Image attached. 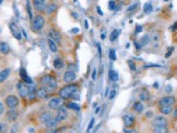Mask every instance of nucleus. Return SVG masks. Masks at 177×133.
<instances>
[{"label":"nucleus","instance_id":"48","mask_svg":"<svg viewBox=\"0 0 177 133\" xmlns=\"http://www.w3.org/2000/svg\"><path fill=\"white\" fill-rule=\"evenodd\" d=\"M78 30H80L78 28H73V29H72V32H78Z\"/></svg>","mask_w":177,"mask_h":133},{"label":"nucleus","instance_id":"38","mask_svg":"<svg viewBox=\"0 0 177 133\" xmlns=\"http://www.w3.org/2000/svg\"><path fill=\"white\" fill-rule=\"evenodd\" d=\"M27 12H28V15H30V19L32 20L33 14H32V11H30V2H28V0H27Z\"/></svg>","mask_w":177,"mask_h":133},{"label":"nucleus","instance_id":"15","mask_svg":"<svg viewBox=\"0 0 177 133\" xmlns=\"http://www.w3.org/2000/svg\"><path fill=\"white\" fill-rule=\"evenodd\" d=\"M49 37L51 38V39L53 40V41H55V42H58V43H60L61 42V35H60V32H57V30H50L49 32Z\"/></svg>","mask_w":177,"mask_h":133},{"label":"nucleus","instance_id":"51","mask_svg":"<svg viewBox=\"0 0 177 133\" xmlns=\"http://www.w3.org/2000/svg\"><path fill=\"white\" fill-rule=\"evenodd\" d=\"M153 87H154V88H159V84H158V82H155V84H153Z\"/></svg>","mask_w":177,"mask_h":133},{"label":"nucleus","instance_id":"18","mask_svg":"<svg viewBox=\"0 0 177 133\" xmlns=\"http://www.w3.org/2000/svg\"><path fill=\"white\" fill-rule=\"evenodd\" d=\"M58 123H59V120H58L57 118H53L52 117V118L49 119V120L45 123V126L47 127L48 129H55V128H57Z\"/></svg>","mask_w":177,"mask_h":133},{"label":"nucleus","instance_id":"14","mask_svg":"<svg viewBox=\"0 0 177 133\" xmlns=\"http://www.w3.org/2000/svg\"><path fill=\"white\" fill-rule=\"evenodd\" d=\"M18 90H19V93L22 97H25L27 96L28 94V88L24 84V82H19L18 84Z\"/></svg>","mask_w":177,"mask_h":133},{"label":"nucleus","instance_id":"27","mask_svg":"<svg viewBox=\"0 0 177 133\" xmlns=\"http://www.w3.org/2000/svg\"><path fill=\"white\" fill-rule=\"evenodd\" d=\"M109 78H110L112 81H117V80H119V74H117L115 70H110V72H109Z\"/></svg>","mask_w":177,"mask_h":133},{"label":"nucleus","instance_id":"33","mask_svg":"<svg viewBox=\"0 0 177 133\" xmlns=\"http://www.w3.org/2000/svg\"><path fill=\"white\" fill-rule=\"evenodd\" d=\"M109 56H110V60H112V61H115V60H116V53H115V51L113 49H111L110 51H109Z\"/></svg>","mask_w":177,"mask_h":133},{"label":"nucleus","instance_id":"5","mask_svg":"<svg viewBox=\"0 0 177 133\" xmlns=\"http://www.w3.org/2000/svg\"><path fill=\"white\" fill-rule=\"evenodd\" d=\"M33 5L38 12H43L47 7V1L46 0H33Z\"/></svg>","mask_w":177,"mask_h":133},{"label":"nucleus","instance_id":"21","mask_svg":"<svg viewBox=\"0 0 177 133\" xmlns=\"http://www.w3.org/2000/svg\"><path fill=\"white\" fill-rule=\"evenodd\" d=\"M0 52L2 54H8L10 52V47L7 42H0Z\"/></svg>","mask_w":177,"mask_h":133},{"label":"nucleus","instance_id":"1","mask_svg":"<svg viewBox=\"0 0 177 133\" xmlns=\"http://www.w3.org/2000/svg\"><path fill=\"white\" fill-rule=\"evenodd\" d=\"M77 90H78V87L76 86V84H67V86L63 87V88L61 89L60 92H59V95H60L62 99L67 100V99H70V97H72V96L77 92Z\"/></svg>","mask_w":177,"mask_h":133},{"label":"nucleus","instance_id":"39","mask_svg":"<svg viewBox=\"0 0 177 133\" xmlns=\"http://www.w3.org/2000/svg\"><path fill=\"white\" fill-rule=\"evenodd\" d=\"M114 8H115V2L111 0L110 2H109V9H110V10H113Z\"/></svg>","mask_w":177,"mask_h":133},{"label":"nucleus","instance_id":"31","mask_svg":"<svg viewBox=\"0 0 177 133\" xmlns=\"http://www.w3.org/2000/svg\"><path fill=\"white\" fill-rule=\"evenodd\" d=\"M27 95H30V100H33L34 97H35L36 92H35V88H34L33 86L28 88V94H27Z\"/></svg>","mask_w":177,"mask_h":133},{"label":"nucleus","instance_id":"28","mask_svg":"<svg viewBox=\"0 0 177 133\" xmlns=\"http://www.w3.org/2000/svg\"><path fill=\"white\" fill-rule=\"evenodd\" d=\"M142 109H143V105H142L140 102H136V103L134 104V111H136V113H141Z\"/></svg>","mask_w":177,"mask_h":133},{"label":"nucleus","instance_id":"40","mask_svg":"<svg viewBox=\"0 0 177 133\" xmlns=\"http://www.w3.org/2000/svg\"><path fill=\"white\" fill-rule=\"evenodd\" d=\"M115 94H116V90H112V91H111V93H110V95H109V99L112 100L113 97L115 96Z\"/></svg>","mask_w":177,"mask_h":133},{"label":"nucleus","instance_id":"12","mask_svg":"<svg viewBox=\"0 0 177 133\" xmlns=\"http://www.w3.org/2000/svg\"><path fill=\"white\" fill-rule=\"evenodd\" d=\"M62 104V97H55L51 101H49V107L51 109H58Z\"/></svg>","mask_w":177,"mask_h":133},{"label":"nucleus","instance_id":"53","mask_svg":"<svg viewBox=\"0 0 177 133\" xmlns=\"http://www.w3.org/2000/svg\"><path fill=\"white\" fill-rule=\"evenodd\" d=\"M164 1H168V0H164Z\"/></svg>","mask_w":177,"mask_h":133},{"label":"nucleus","instance_id":"20","mask_svg":"<svg viewBox=\"0 0 177 133\" xmlns=\"http://www.w3.org/2000/svg\"><path fill=\"white\" fill-rule=\"evenodd\" d=\"M10 73H11L10 68H5V69H3L2 72H0V84L5 81V79H7L8 77H9Z\"/></svg>","mask_w":177,"mask_h":133},{"label":"nucleus","instance_id":"52","mask_svg":"<svg viewBox=\"0 0 177 133\" xmlns=\"http://www.w3.org/2000/svg\"><path fill=\"white\" fill-rule=\"evenodd\" d=\"M2 1H3V0H0V3H2Z\"/></svg>","mask_w":177,"mask_h":133},{"label":"nucleus","instance_id":"47","mask_svg":"<svg viewBox=\"0 0 177 133\" xmlns=\"http://www.w3.org/2000/svg\"><path fill=\"white\" fill-rule=\"evenodd\" d=\"M96 74H97V70H94V74H92V79H96Z\"/></svg>","mask_w":177,"mask_h":133},{"label":"nucleus","instance_id":"45","mask_svg":"<svg viewBox=\"0 0 177 133\" xmlns=\"http://www.w3.org/2000/svg\"><path fill=\"white\" fill-rule=\"evenodd\" d=\"M97 47H98V50H99V55H100V57H101V47H100L99 43L97 44Z\"/></svg>","mask_w":177,"mask_h":133},{"label":"nucleus","instance_id":"44","mask_svg":"<svg viewBox=\"0 0 177 133\" xmlns=\"http://www.w3.org/2000/svg\"><path fill=\"white\" fill-rule=\"evenodd\" d=\"M174 51V48H170V50H168V52H167L166 54H165V57H168L171 54H172V52Z\"/></svg>","mask_w":177,"mask_h":133},{"label":"nucleus","instance_id":"24","mask_svg":"<svg viewBox=\"0 0 177 133\" xmlns=\"http://www.w3.org/2000/svg\"><path fill=\"white\" fill-rule=\"evenodd\" d=\"M53 66H55V69H61L63 68V66H64V63H63V61L61 59H55V61H53Z\"/></svg>","mask_w":177,"mask_h":133},{"label":"nucleus","instance_id":"50","mask_svg":"<svg viewBox=\"0 0 177 133\" xmlns=\"http://www.w3.org/2000/svg\"><path fill=\"white\" fill-rule=\"evenodd\" d=\"M174 116L177 118V107H176V109H175V111H174Z\"/></svg>","mask_w":177,"mask_h":133},{"label":"nucleus","instance_id":"22","mask_svg":"<svg viewBox=\"0 0 177 133\" xmlns=\"http://www.w3.org/2000/svg\"><path fill=\"white\" fill-rule=\"evenodd\" d=\"M48 46H49V49L51 52H57L58 51V46H57V42L53 41L51 38L48 39Z\"/></svg>","mask_w":177,"mask_h":133},{"label":"nucleus","instance_id":"23","mask_svg":"<svg viewBox=\"0 0 177 133\" xmlns=\"http://www.w3.org/2000/svg\"><path fill=\"white\" fill-rule=\"evenodd\" d=\"M55 10H57V5H55V3H50V5H48L45 9L46 13H47L48 15L51 14L52 12H55Z\"/></svg>","mask_w":177,"mask_h":133},{"label":"nucleus","instance_id":"43","mask_svg":"<svg viewBox=\"0 0 177 133\" xmlns=\"http://www.w3.org/2000/svg\"><path fill=\"white\" fill-rule=\"evenodd\" d=\"M142 32V27L141 26H139V25H137V26H136V34H139V32Z\"/></svg>","mask_w":177,"mask_h":133},{"label":"nucleus","instance_id":"42","mask_svg":"<svg viewBox=\"0 0 177 133\" xmlns=\"http://www.w3.org/2000/svg\"><path fill=\"white\" fill-rule=\"evenodd\" d=\"M3 111H5V106H3V104L0 102V116L3 114Z\"/></svg>","mask_w":177,"mask_h":133},{"label":"nucleus","instance_id":"6","mask_svg":"<svg viewBox=\"0 0 177 133\" xmlns=\"http://www.w3.org/2000/svg\"><path fill=\"white\" fill-rule=\"evenodd\" d=\"M175 103H176L175 97H173V96H165V97H162V99L160 100L159 105L160 107L161 106H173Z\"/></svg>","mask_w":177,"mask_h":133},{"label":"nucleus","instance_id":"3","mask_svg":"<svg viewBox=\"0 0 177 133\" xmlns=\"http://www.w3.org/2000/svg\"><path fill=\"white\" fill-rule=\"evenodd\" d=\"M44 25H45V19H44V16L37 15V16H35L33 19L32 28L34 32H39V30L44 27Z\"/></svg>","mask_w":177,"mask_h":133},{"label":"nucleus","instance_id":"16","mask_svg":"<svg viewBox=\"0 0 177 133\" xmlns=\"http://www.w3.org/2000/svg\"><path fill=\"white\" fill-rule=\"evenodd\" d=\"M52 117L53 116H52V114H51V113H49V111H45V113H43L39 116V121L41 123H44V124H45V123L47 122L49 119L52 118Z\"/></svg>","mask_w":177,"mask_h":133},{"label":"nucleus","instance_id":"49","mask_svg":"<svg viewBox=\"0 0 177 133\" xmlns=\"http://www.w3.org/2000/svg\"><path fill=\"white\" fill-rule=\"evenodd\" d=\"M176 29H177V22H176V24L173 26V30H176Z\"/></svg>","mask_w":177,"mask_h":133},{"label":"nucleus","instance_id":"19","mask_svg":"<svg viewBox=\"0 0 177 133\" xmlns=\"http://www.w3.org/2000/svg\"><path fill=\"white\" fill-rule=\"evenodd\" d=\"M47 95L48 92L46 88H40L36 91V96H37L38 99H45V97H47Z\"/></svg>","mask_w":177,"mask_h":133},{"label":"nucleus","instance_id":"46","mask_svg":"<svg viewBox=\"0 0 177 133\" xmlns=\"http://www.w3.org/2000/svg\"><path fill=\"white\" fill-rule=\"evenodd\" d=\"M97 11H98V13H99V15H103V12L100 10V8H97Z\"/></svg>","mask_w":177,"mask_h":133},{"label":"nucleus","instance_id":"11","mask_svg":"<svg viewBox=\"0 0 177 133\" xmlns=\"http://www.w3.org/2000/svg\"><path fill=\"white\" fill-rule=\"evenodd\" d=\"M55 118L59 120V122H61V121H64L65 119L67 118V111L66 108H64V107H59L58 108V114H57V117Z\"/></svg>","mask_w":177,"mask_h":133},{"label":"nucleus","instance_id":"8","mask_svg":"<svg viewBox=\"0 0 177 133\" xmlns=\"http://www.w3.org/2000/svg\"><path fill=\"white\" fill-rule=\"evenodd\" d=\"M5 105L11 108V107H16L19 105V99L15 95H9L5 99Z\"/></svg>","mask_w":177,"mask_h":133},{"label":"nucleus","instance_id":"25","mask_svg":"<svg viewBox=\"0 0 177 133\" xmlns=\"http://www.w3.org/2000/svg\"><path fill=\"white\" fill-rule=\"evenodd\" d=\"M160 111H161L163 115H168V114H171L173 111V107L172 106H161Z\"/></svg>","mask_w":177,"mask_h":133},{"label":"nucleus","instance_id":"10","mask_svg":"<svg viewBox=\"0 0 177 133\" xmlns=\"http://www.w3.org/2000/svg\"><path fill=\"white\" fill-rule=\"evenodd\" d=\"M75 79H76V74H75V72H72V70H67V72H65L64 75H63V80H64L66 84L73 82Z\"/></svg>","mask_w":177,"mask_h":133},{"label":"nucleus","instance_id":"34","mask_svg":"<svg viewBox=\"0 0 177 133\" xmlns=\"http://www.w3.org/2000/svg\"><path fill=\"white\" fill-rule=\"evenodd\" d=\"M137 7H138L137 3H134V5H132L130 7L127 8V12H132V11H134L135 9H137Z\"/></svg>","mask_w":177,"mask_h":133},{"label":"nucleus","instance_id":"7","mask_svg":"<svg viewBox=\"0 0 177 133\" xmlns=\"http://www.w3.org/2000/svg\"><path fill=\"white\" fill-rule=\"evenodd\" d=\"M9 27H10V30H11V34L13 35V37L15 38L16 40H21L22 39V35H21V30L20 28L14 24V23H11L9 25Z\"/></svg>","mask_w":177,"mask_h":133},{"label":"nucleus","instance_id":"17","mask_svg":"<svg viewBox=\"0 0 177 133\" xmlns=\"http://www.w3.org/2000/svg\"><path fill=\"white\" fill-rule=\"evenodd\" d=\"M124 122H125V126L127 128H130V127L134 126L135 123V117L132 116V115H126L124 117Z\"/></svg>","mask_w":177,"mask_h":133},{"label":"nucleus","instance_id":"36","mask_svg":"<svg viewBox=\"0 0 177 133\" xmlns=\"http://www.w3.org/2000/svg\"><path fill=\"white\" fill-rule=\"evenodd\" d=\"M94 124H95V118H92L91 120H90L89 126H88V128H87V131H88V132H89V131L92 129V127H94Z\"/></svg>","mask_w":177,"mask_h":133},{"label":"nucleus","instance_id":"2","mask_svg":"<svg viewBox=\"0 0 177 133\" xmlns=\"http://www.w3.org/2000/svg\"><path fill=\"white\" fill-rule=\"evenodd\" d=\"M40 84L43 86L47 87L50 89H55L57 88V80H55V77L50 76V75H46L43 78L40 79Z\"/></svg>","mask_w":177,"mask_h":133},{"label":"nucleus","instance_id":"41","mask_svg":"<svg viewBox=\"0 0 177 133\" xmlns=\"http://www.w3.org/2000/svg\"><path fill=\"white\" fill-rule=\"evenodd\" d=\"M128 64H129V67H130V69H132V70H135V69H136L134 62H133V61H128Z\"/></svg>","mask_w":177,"mask_h":133},{"label":"nucleus","instance_id":"35","mask_svg":"<svg viewBox=\"0 0 177 133\" xmlns=\"http://www.w3.org/2000/svg\"><path fill=\"white\" fill-rule=\"evenodd\" d=\"M7 130V124L5 122H0V132H5Z\"/></svg>","mask_w":177,"mask_h":133},{"label":"nucleus","instance_id":"29","mask_svg":"<svg viewBox=\"0 0 177 133\" xmlns=\"http://www.w3.org/2000/svg\"><path fill=\"white\" fill-rule=\"evenodd\" d=\"M119 36H120V32L119 30H113L112 32H111V35H110V40L111 41H114V40H116L117 38H119Z\"/></svg>","mask_w":177,"mask_h":133},{"label":"nucleus","instance_id":"37","mask_svg":"<svg viewBox=\"0 0 177 133\" xmlns=\"http://www.w3.org/2000/svg\"><path fill=\"white\" fill-rule=\"evenodd\" d=\"M154 132H166V128H153Z\"/></svg>","mask_w":177,"mask_h":133},{"label":"nucleus","instance_id":"30","mask_svg":"<svg viewBox=\"0 0 177 133\" xmlns=\"http://www.w3.org/2000/svg\"><path fill=\"white\" fill-rule=\"evenodd\" d=\"M143 12H145L146 14H149V13L152 12V5H151V3H146V5H143Z\"/></svg>","mask_w":177,"mask_h":133},{"label":"nucleus","instance_id":"26","mask_svg":"<svg viewBox=\"0 0 177 133\" xmlns=\"http://www.w3.org/2000/svg\"><path fill=\"white\" fill-rule=\"evenodd\" d=\"M149 92L146 91V90H143V91L140 92L139 94V99L140 101H148V99H149Z\"/></svg>","mask_w":177,"mask_h":133},{"label":"nucleus","instance_id":"9","mask_svg":"<svg viewBox=\"0 0 177 133\" xmlns=\"http://www.w3.org/2000/svg\"><path fill=\"white\" fill-rule=\"evenodd\" d=\"M19 117V111L15 109V107H11L7 113V119L9 121H15Z\"/></svg>","mask_w":177,"mask_h":133},{"label":"nucleus","instance_id":"32","mask_svg":"<svg viewBox=\"0 0 177 133\" xmlns=\"http://www.w3.org/2000/svg\"><path fill=\"white\" fill-rule=\"evenodd\" d=\"M67 107H69V108H71V109H73V111H80V105H78V104H76V103H70L69 105H67Z\"/></svg>","mask_w":177,"mask_h":133},{"label":"nucleus","instance_id":"4","mask_svg":"<svg viewBox=\"0 0 177 133\" xmlns=\"http://www.w3.org/2000/svg\"><path fill=\"white\" fill-rule=\"evenodd\" d=\"M153 128H166L167 126V120L163 116H158L153 119L152 121Z\"/></svg>","mask_w":177,"mask_h":133},{"label":"nucleus","instance_id":"13","mask_svg":"<svg viewBox=\"0 0 177 133\" xmlns=\"http://www.w3.org/2000/svg\"><path fill=\"white\" fill-rule=\"evenodd\" d=\"M20 74H21V78L23 79V81H24V84H28V86H32V84H33L32 78H30V77H28V75L26 74V70H25L24 68H21Z\"/></svg>","mask_w":177,"mask_h":133}]
</instances>
